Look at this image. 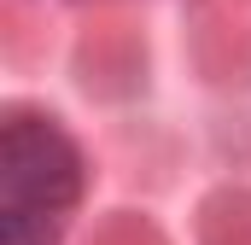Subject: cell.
<instances>
[{
  "instance_id": "6da1fadb",
  "label": "cell",
  "mask_w": 251,
  "mask_h": 245,
  "mask_svg": "<svg viewBox=\"0 0 251 245\" xmlns=\"http://www.w3.org/2000/svg\"><path fill=\"white\" fill-rule=\"evenodd\" d=\"M82 204V152L53 117L0 122V245H59Z\"/></svg>"
}]
</instances>
